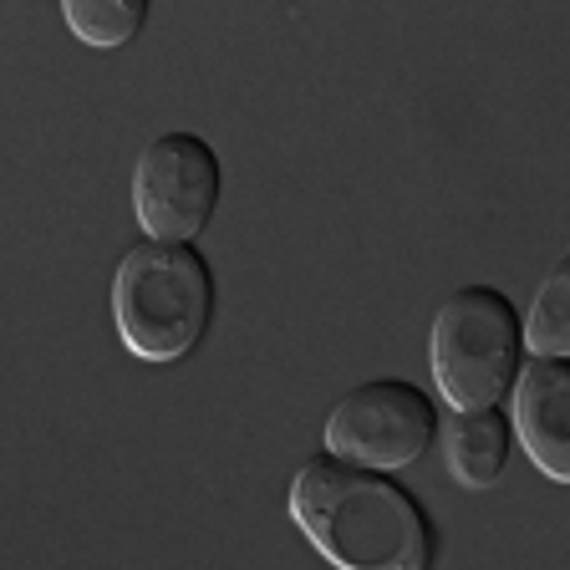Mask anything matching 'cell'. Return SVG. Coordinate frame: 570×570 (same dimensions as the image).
<instances>
[{"label":"cell","mask_w":570,"mask_h":570,"mask_svg":"<svg viewBox=\"0 0 570 570\" xmlns=\"http://www.w3.org/2000/svg\"><path fill=\"white\" fill-rule=\"evenodd\" d=\"M433 433H439L433 397L403 377H377L336 397L321 428V443L332 459L387 474V469H407L423 459Z\"/></svg>","instance_id":"obj_4"},{"label":"cell","mask_w":570,"mask_h":570,"mask_svg":"<svg viewBox=\"0 0 570 570\" xmlns=\"http://www.w3.org/2000/svg\"><path fill=\"white\" fill-rule=\"evenodd\" d=\"M510 439H514V428L499 407L453 413L449 428H443V469L463 489H489L504 474V463H510Z\"/></svg>","instance_id":"obj_7"},{"label":"cell","mask_w":570,"mask_h":570,"mask_svg":"<svg viewBox=\"0 0 570 570\" xmlns=\"http://www.w3.org/2000/svg\"><path fill=\"white\" fill-rule=\"evenodd\" d=\"M524 346H534V356H570V255L550 265L546 281L534 285Z\"/></svg>","instance_id":"obj_8"},{"label":"cell","mask_w":570,"mask_h":570,"mask_svg":"<svg viewBox=\"0 0 570 570\" xmlns=\"http://www.w3.org/2000/svg\"><path fill=\"white\" fill-rule=\"evenodd\" d=\"M524 321L494 285H463L433 316L428 372L453 413H484L520 382Z\"/></svg>","instance_id":"obj_3"},{"label":"cell","mask_w":570,"mask_h":570,"mask_svg":"<svg viewBox=\"0 0 570 570\" xmlns=\"http://www.w3.org/2000/svg\"><path fill=\"white\" fill-rule=\"evenodd\" d=\"M219 204V154L199 132H158L132 168V214L148 239L189 245Z\"/></svg>","instance_id":"obj_5"},{"label":"cell","mask_w":570,"mask_h":570,"mask_svg":"<svg viewBox=\"0 0 570 570\" xmlns=\"http://www.w3.org/2000/svg\"><path fill=\"white\" fill-rule=\"evenodd\" d=\"M71 36L97 51H118L148 21V0H61Z\"/></svg>","instance_id":"obj_9"},{"label":"cell","mask_w":570,"mask_h":570,"mask_svg":"<svg viewBox=\"0 0 570 570\" xmlns=\"http://www.w3.org/2000/svg\"><path fill=\"white\" fill-rule=\"evenodd\" d=\"M285 510L336 570H428L439 550L428 510L397 479L332 453L301 463Z\"/></svg>","instance_id":"obj_1"},{"label":"cell","mask_w":570,"mask_h":570,"mask_svg":"<svg viewBox=\"0 0 570 570\" xmlns=\"http://www.w3.org/2000/svg\"><path fill=\"white\" fill-rule=\"evenodd\" d=\"M214 316V275L194 245L138 239L112 271V326L142 362H178L204 342Z\"/></svg>","instance_id":"obj_2"},{"label":"cell","mask_w":570,"mask_h":570,"mask_svg":"<svg viewBox=\"0 0 570 570\" xmlns=\"http://www.w3.org/2000/svg\"><path fill=\"white\" fill-rule=\"evenodd\" d=\"M510 428L530 463L556 484H570V362L534 356L520 367L510 403Z\"/></svg>","instance_id":"obj_6"}]
</instances>
